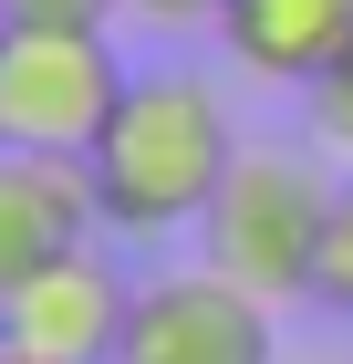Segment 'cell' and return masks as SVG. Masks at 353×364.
Segmentation results:
<instances>
[{
    "label": "cell",
    "mask_w": 353,
    "mask_h": 364,
    "mask_svg": "<svg viewBox=\"0 0 353 364\" xmlns=\"http://www.w3.org/2000/svg\"><path fill=\"white\" fill-rule=\"evenodd\" d=\"M239 167V125H229V94L188 63H156L125 84L114 125L94 136L83 177H94V208H104L114 240H177V229L208 219V198Z\"/></svg>",
    "instance_id": "1"
},
{
    "label": "cell",
    "mask_w": 353,
    "mask_h": 364,
    "mask_svg": "<svg viewBox=\"0 0 353 364\" xmlns=\"http://www.w3.org/2000/svg\"><path fill=\"white\" fill-rule=\"evenodd\" d=\"M332 177L301 156V146H239L229 188L208 198L197 219V271L239 281L249 302H312V271H322V229H332Z\"/></svg>",
    "instance_id": "2"
},
{
    "label": "cell",
    "mask_w": 353,
    "mask_h": 364,
    "mask_svg": "<svg viewBox=\"0 0 353 364\" xmlns=\"http://www.w3.org/2000/svg\"><path fill=\"white\" fill-rule=\"evenodd\" d=\"M136 84L114 31H0V156H94Z\"/></svg>",
    "instance_id": "3"
},
{
    "label": "cell",
    "mask_w": 353,
    "mask_h": 364,
    "mask_svg": "<svg viewBox=\"0 0 353 364\" xmlns=\"http://www.w3.org/2000/svg\"><path fill=\"white\" fill-rule=\"evenodd\" d=\"M114 364H281L271 302H249L218 271H156L136 281V323L114 343Z\"/></svg>",
    "instance_id": "4"
},
{
    "label": "cell",
    "mask_w": 353,
    "mask_h": 364,
    "mask_svg": "<svg viewBox=\"0 0 353 364\" xmlns=\"http://www.w3.org/2000/svg\"><path fill=\"white\" fill-rule=\"evenodd\" d=\"M125 323H136V281L114 271L104 240L73 250V260H53L42 281H21V291L0 302V343H21V354H42V364H114Z\"/></svg>",
    "instance_id": "5"
},
{
    "label": "cell",
    "mask_w": 353,
    "mask_h": 364,
    "mask_svg": "<svg viewBox=\"0 0 353 364\" xmlns=\"http://www.w3.org/2000/svg\"><path fill=\"white\" fill-rule=\"evenodd\" d=\"M94 229H104V208H94L83 156H0V302L42 281L53 260L94 250Z\"/></svg>",
    "instance_id": "6"
},
{
    "label": "cell",
    "mask_w": 353,
    "mask_h": 364,
    "mask_svg": "<svg viewBox=\"0 0 353 364\" xmlns=\"http://www.w3.org/2000/svg\"><path fill=\"white\" fill-rule=\"evenodd\" d=\"M218 42H229V63H239L249 84H322L332 63L353 53V0H218Z\"/></svg>",
    "instance_id": "7"
},
{
    "label": "cell",
    "mask_w": 353,
    "mask_h": 364,
    "mask_svg": "<svg viewBox=\"0 0 353 364\" xmlns=\"http://www.w3.org/2000/svg\"><path fill=\"white\" fill-rule=\"evenodd\" d=\"M301 136H312V156L353 167V53L332 63L322 84H301Z\"/></svg>",
    "instance_id": "8"
},
{
    "label": "cell",
    "mask_w": 353,
    "mask_h": 364,
    "mask_svg": "<svg viewBox=\"0 0 353 364\" xmlns=\"http://www.w3.org/2000/svg\"><path fill=\"white\" fill-rule=\"evenodd\" d=\"M312 302L353 323V188L332 198V229H322V271H312Z\"/></svg>",
    "instance_id": "9"
},
{
    "label": "cell",
    "mask_w": 353,
    "mask_h": 364,
    "mask_svg": "<svg viewBox=\"0 0 353 364\" xmlns=\"http://www.w3.org/2000/svg\"><path fill=\"white\" fill-rule=\"evenodd\" d=\"M11 21H31V31H104L125 0H0Z\"/></svg>",
    "instance_id": "10"
},
{
    "label": "cell",
    "mask_w": 353,
    "mask_h": 364,
    "mask_svg": "<svg viewBox=\"0 0 353 364\" xmlns=\"http://www.w3.org/2000/svg\"><path fill=\"white\" fill-rule=\"evenodd\" d=\"M136 21H166V31H188V21H218V0H125Z\"/></svg>",
    "instance_id": "11"
},
{
    "label": "cell",
    "mask_w": 353,
    "mask_h": 364,
    "mask_svg": "<svg viewBox=\"0 0 353 364\" xmlns=\"http://www.w3.org/2000/svg\"><path fill=\"white\" fill-rule=\"evenodd\" d=\"M0 364H42V354H21V343H0Z\"/></svg>",
    "instance_id": "12"
},
{
    "label": "cell",
    "mask_w": 353,
    "mask_h": 364,
    "mask_svg": "<svg viewBox=\"0 0 353 364\" xmlns=\"http://www.w3.org/2000/svg\"><path fill=\"white\" fill-rule=\"evenodd\" d=\"M0 31H11V11H0Z\"/></svg>",
    "instance_id": "13"
}]
</instances>
